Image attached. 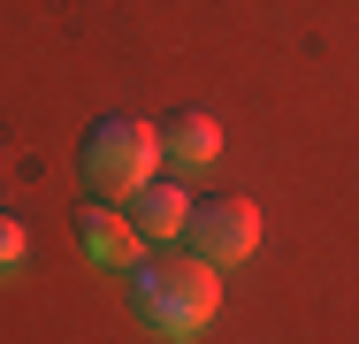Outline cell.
Instances as JSON below:
<instances>
[{
	"mask_svg": "<svg viewBox=\"0 0 359 344\" xmlns=\"http://www.w3.org/2000/svg\"><path fill=\"white\" fill-rule=\"evenodd\" d=\"M153 161H161V131L138 115H100L76 145V176L92 199H130L138 184H153Z\"/></svg>",
	"mask_w": 359,
	"mask_h": 344,
	"instance_id": "7a4b0ae2",
	"label": "cell"
},
{
	"mask_svg": "<svg viewBox=\"0 0 359 344\" xmlns=\"http://www.w3.org/2000/svg\"><path fill=\"white\" fill-rule=\"evenodd\" d=\"M23 253H31V230H23L15 214H0V275L23 268Z\"/></svg>",
	"mask_w": 359,
	"mask_h": 344,
	"instance_id": "52a82bcc",
	"label": "cell"
},
{
	"mask_svg": "<svg viewBox=\"0 0 359 344\" xmlns=\"http://www.w3.org/2000/svg\"><path fill=\"white\" fill-rule=\"evenodd\" d=\"M76 245H84V260H92V268H130V260L145 253L138 222H130V214H115V199H92L84 214H76Z\"/></svg>",
	"mask_w": 359,
	"mask_h": 344,
	"instance_id": "277c9868",
	"label": "cell"
},
{
	"mask_svg": "<svg viewBox=\"0 0 359 344\" xmlns=\"http://www.w3.org/2000/svg\"><path fill=\"white\" fill-rule=\"evenodd\" d=\"M215 306H222L215 260H199L191 245H184V253L161 245V253H138V260H130V314H138L153 337H168V344L199 337V329L215 322Z\"/></svg>",
	"mask_w": 359,
	"mask_h": 344,
	"instance_id": "6da1fadb",
	"label": "cell"
},
{
	"mask_svg": "<svg viewBox=\"0 0 359 344\" xmlns=\"http://www.w3.org/2000/svg\"><path fill=\"white\" fill-rule=\"evenodd\" d=\"M123 214L138 222L145 245H176V237L191 230V192H184V184H138Z\"/></svg>",
	"mask_w": 359,
	"mask_h": 344,
	"instance_id": "5b68a950",
	"label": "cell"
},
{
	"mask_svg": "<svg viewBox=\"0 0 359 344\" xmlns=\"http://www.w3.org/2000/svg\"><path fill=\"white\" fill-rule=\"evenodd\" d=\"M184 245H191L199 260H215V268H237V260H252V245H260V206H252V199H237V192L191 199V230H184Z\"/></svg>",
	"mask_w": 359,
	"mask_h": 344,
	"instance_id": "3957f363",
	"label": "cell"
},
{
	"mask_svg": "<svg viewBox=\"0 0 359 344\" xmlns=\"http://www.w3.org/2000/svg\"><path fill=\"white\" fill-rule=\"evenodd\" d=\"M215 153H222V123L207 107H184V115L161 123V161L168 168H215Z\"/></svg>",
	"mask_w": 359,
	"mask_h": 344,
	"instance_id": "8992f818",
	"label": "cell"
}]
</instances>
